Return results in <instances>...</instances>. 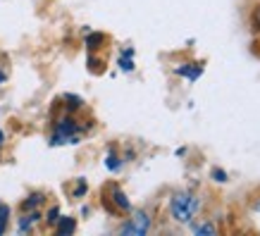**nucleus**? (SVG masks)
I'll list each match as a JSON object with an SVG mask.
<instances>
[{
    "label": "nucleus",
    "mask_w": 260,
    "mask_h": 236,
    "mask_svg": "<svg viewBox=\"0 0 260 236\" xmlns=\"http://www.w3.org/2000/svg\"><path fill=\"white\" fill-rule=\"evenodd\" d=\"M198 208H201V200L189 191H179L170 198V215L174 222H181V224H189L196 217Z\"/></svg>",
    "instance_id": "1"
},
{
    "label": "nucleus",
    "mask_w": 260,
    "mask_h": 236,
    "mask_svg": "<svg viewBox=\"0 0 260 236\" xmlns=\"http://www.w3.org/2000/svg\"><path fill=\"white\" fill-rule=\"evenodd\" d=\"M81 141V129L77 124L74 117H64L60 119L53 129V136H50V143L53 146H64V143H79Z\"/></svg>",
    "instance_id": "2"
},
{
    "label": "nucleus",
    "mask_w": 260,
    "mask_h": 236,
    "mask_svg": "<svg viewBox=\"0 0 260 236\" xmlns=\"http://www.w3.org/2000/svg\"><path fill=\"white\" fill-rule=\"evenodd\" d=\"M108 193H110V196H105V193H103V205H108V210H110L112 215L129 213V210H132L129 198H126V193L119 189L117 184H110V186H108Z\"/></svg>",
    "instance_id": "3"
},
{
    "label": "nucleus",
    "mask_w": 260,
    "mask_h": 236,
    "mask_svg": "<svg viewBox=\"0 0 260 236\" xmlns=\"http://www.w3.org/2000/svg\"><path fill=\"white\" fill-rule=\"evenodd\" d=\"M148 231H150V217L143 210L134 213L122 224V229H119V234H124V236H143V234H148Z\"/></svg>",
    "instance_id": "4"
},
{
    "label": "nucleus",
    "mask_w": 260,
    "mask_h": 236,
    "mask_svg": "<svg viewBox=\"0 0 260 236\" xmlns=\"http://www.w3.org/2000/svg\"><path fill=\"white\" fill-rule=\"evenodd\" d=\"M43 215L39 213V210H26L24 213V217H19V234H26V231H31L34 224L41 220Z\"/></svg>",
    "instance_id": "5"
},
{
    "label": "nucleus",
    "mask_w": 260,
    "mask_h": 236,
    "mask_svg": "<svg viewBox=\"0 0 260 236\" xmlns=\"http://www.w3.org/2000/svg\"><path fill=\"white\" fill-rule=\"evenodd\" d=\"M74 229H77V222H74V217H60V220L55 222V234L57 236L74 234Z\"/></svg>",
    "instance_id": "6"
},
{
    "label": "nucleus",
    "mask_w": 260,
    "mask_h": 236,
    "mask_svg": "<svg viewBox=\"0 0 260 236\" xmlns=\"http://www.w3.org/2000/svg\"><path fill=\"white\" fill-rule=\"evenodd\" d=\"M41 205H43V193H31L26 200H22V210L24 213L26 210H39Z\"/></svg>",
    "instance_id": "7"
},
{
    "label": "nucleus",
    "mask_w": 260,
    "mask_h": 236,
    "mask_svg": "<svg viewBox=\"0 0 260 236\" xmlns=\"http://www.w3.org/2000/svg\"><path fill=\"white\" fill-rule=\"evenodd\" d=\"M10 215H12V210H10L8 203H3L0 200V236L8 231V224H10Z\"/></svg>",
    "instance_id": "8"
},
{
    "label": "nucleus",
    "mask_w": 260,
    "mask_h": 236,
    "mask_svg": "<svg viewBox=\"0 0 260 236\" xmlns=\"http://www.w3.org/2000/svg\"><path fill=\"white\" fill-rule=\"evenodd\" d=\"M105 167H108L110 172H117L119 167H122V160H119V155L115 153V148L108 150V157H105Z\"/></svg>",
    "instance_id": "9"
},
{
    "label": "nucleus",
    "mask_w": 260,
    "mask_h": 236,
    "mask_svg": "<svg viewBox=\"0 0 260 236\" xmlns=\"http://www.w3.org/2000/svg\"><path fill=\"white\" fill-rule=\"evenodd\" d=\"M132 55H134V50L129 48V50H126L124 55L119 57V70H124V72H132V70H134V62H132Z\"/></svg>",
    "instance_id": "10"
},
{
    "label": "nucleus",
    "mask_w": 260,
    "mask_h": 236,
    "mask_svg": "<svg viewBox=\"0 0 260 236\" xmlns=\"http://www.w3.org/2000/svg\"><path fill=\"white\" fill-rule=\"evenodd\" d=\"M60 220V208L57 205H53L50 210H48V217H46V222H48V227H55V222Z\"/></svg>",
    "instance_id": "11"
},
{
    "label": "nucleus",
    "mask_w": 260,
    "mask_h": 236,
    "mask_svg": "<svg viewBox=\"0 0 260 236\" xmlns=\"http://www.w3.org/2000/svg\"><path fill=\"white\" fill-rule=\"evenodd\" d=\"M201 64H196V67H193V70H186V67H179V70H177V74H184V77H189L191 81H193V79L198 77V74H201Z\"/></svg>",
    "instance_id": "12"
},
{
    "label": "nucleus",
    "mask_w": 260,
    "mask_h": 236,
    "mask_svg": "<svg viewBox=\"0 0 260 236\" xmlns=\"http://www.w3.org/2000/svg\"><path fill=\"white\" fill-rule=\"evenodd\" d=\"M103 41H105V36H103V33H91V36L86 39V46L88 48H98V43H103Z\"/></svg>",
    "instance_id": "13"
},
{
    "label": "nucleus",
    "mask_w": 260,
    "mask_h": 236,
    "mask_svg": "<svg viewBox=\"0 0 260 236\" xmlns=\"http://www.w3.org/2000/svg\"><path fill=\"white\" fill-rule=\"evenodd\" d=\"M193 231H196V234H215L217 229H215L213 224H196V227H193Z\"/></svg>",
    "instance_id": "14"
},
{
    "label": "nucleus",
    "mask_w": 260,
    "mask_h": 236,
    "mask_svg": "<svg viewBox=\"0 0 260 236\" xmlns=\"http://www.w3.org/2000/svg\"><path fill=\"white\" fill-rule=\"evenodd\" d=\"M213 177H215V179H217V181H224V172H220V170H215V172H213Z\"/></svg>",
    "instance_id": "15"
},
{
    "label": "nucleus",
    "mask_w": 260,
    "mask_h": 236,
    "mask_svg": "<svg viewBox=\"0 0 260 236\" xmlns=\"http://www.w3.org/2000/svg\"><path fill=\"white\" fill-rule=\"evenodd\" d=\"M5 79H8V74H5V70H0V84H3Z\"/></svg>",
    "instance_id": "16"
},
{
    "label": "nucleus",
    "mask_w": 260,
    "mask_h": 236,
    "mask_svg": "<svg viewBox=\"0 0 260 236\" xmlns=\"http://www.w3.org/2000/svg\"><path fill=\"white\" fill-rule=\"evenodd\" d=\"M3 143H5V131L0 129V146H3Z\"/></svg>",
    "instance_id": "17"
},
{
    "label": "nucleus",
    "mask_w": 260,
    "mask_h": 236,
    "mask_svg": "<svg viewBox=\"0 0 260 236\" xmlns=\"http://www.w3.org/2000/svg\"><path fill=\"white\" fill-rule=\"evenodd\" d=\"M258 22H260V12H258Z\"/></svg>",
    "instance_id": "18"
}]
</instances>
